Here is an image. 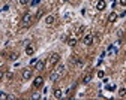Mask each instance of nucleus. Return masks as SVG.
<instances>
[{"label":"nucleus","instance_id":"10","mask_svg":"<svg viewBox=\"0 0 126 100\" xmlns=\"http://www.w3.org/2000/svg\"><path fill=\"white\" fill-rule=\"evenodd\" d=\"M26 54H27V55H33V54H35V48L32 46V45H27V46H26Z\"/></svg>","mask_w":126,"mask_h":100},{"label":"nucleus","instance_id":"1","mask_svg":"<svg viewBox=\"0 0 126 100\" xmlns=\"http://www.w3.org/2000/svg\"><path fill=\"white\" fill-rule=\"evenodd\" d=\"M63 73H65V66L63 64H59L57 67L51 72V75H50V79L53 81V82H56L57 79H60L62 76H63Z\"/></svg>","mask_w":126,"mask_h":100},{"label":"nucleus","instance_id":"15","mask_svg":"<svg viewBox=\"0 0 126 100\" xmlns=\"http://www.w3.org/2000/svg\"><path fill=\"white\" fill-rule=\"evenodd\" d=\"M5 99H11V96H8L5 91H0V100H5Z\"/></svg>","mask_w":126,"mask_h":100},{"label":"nucleus","instance_id":"13","mask_svg":"<svg viewBox=\"0 0 126 100\" xmlns=\"http://www.w3.org/2000/svg\"><path fill=\"white\" fill-rule=\"evenodd\" d=\"M62 96H63V93H62V90H54V97L56 99H62Z\"/></svg>","mask_w":126,"mask_h":100},{"label":"nucleus","instance_id":"4","mask_svg":"<svg viewBox=\"0 0 126 100\" xmlns=\"http://www.w3.org/2000/svg\"><path fill=\"white\" fill-rule=\"evenodd\" d=\"M93 35H84V38H83V43L84 45H92L93 43Z\"/></svg>","mask_w":126,"mask_h":100},{"label":"nucleus","instance_id":"2","mask_svg":"<svg viewBox=\"0 0 126 100\" xmlns=\"http://www.w3.org/2000/svg\"><path fill=\"white\" fill-rule=\"evenodd\" d=\"M32 21H33V16H32V13H24V15H23V20H21L23 27H29V25L32 24Z\"/></svg>","mask_w":126,"mask_h":100},{"label":"nucleus","instance_id":"23","mask_svg":"<svg viewBox=\"0 0 126 100\" xmlns=\"http://www.w3.org/2000/svg\"><path fill=\"white\" fill-rule=\"evenodd\" d=\"M41 16H42V9L38 12V15H36V18H41Z\"/></svg>","mask_w":126,"mask_h":100},{"label":"nucleus","instance_id":"26","mask_svg":"<svg viewBox=\"0 0 126 100\" xmlns=\"http://www.w3.org/2000/svg\"><path fill=\"white\" fill-rule=\"evenodd\" d=\"M62 2H68V0H62Z\"/></svg>","mask_w":126,"mask_h":100},{"label":"nucleus","instance_id":"12","mask_svg":"<svg viewBox=\"0 0 126 100\" xmlns=\"http://www.w3.org/2000/svg\"><path fill=\"white\" fill-rule=\"evenodd\" d=\"M77 43H78V39H77V38H69V39H68V45H69V46H75Z\"/></svg>","mask_w":126,"mask_h":100},{"label":"nucleus","instance_id":"3","mask_svg":"<svg viewBox=\"0 0 126 100\" xmlns=\"http://www.w3.org/2000/svg\"><path fill=\"white\" fill-rule=\"evenodd\" d=\"M42 85H44V78H42V76L35 78V81H33V87H35V88H41Z\"/></svg>","mask_w":126,"mask_h":100},{"label":"nucleus","instance_id":"25","mask_svg":"<svg viewBox=\"0 0 126 100\" xmlns=\"http://www.w3.org/2000/svg\"><path fill=\"white\" fill-rule=\"evenodd\" d=\"M2 78H3V72H2V70H0V79H2Z\"/></svg>","mask_w":126,"mask_h":100},{"label":"nucleus","instance_id":"9","mask_svg":"<svg viewBox=\"0 0 126 100\" xmlns=\"http://www.w3.org/2000/svg\"><path fill=\"white\" fill-rule=\"evenodd\" d=\"M117 18H119V15H117L116 12H111V13L108 15V23H114Z\"/></svg>","mask_w":126,"mask_h":100},{"label":"nucleus","instance_id":"6","mask_svg":"<svg viewBox=\"0 0 126 100\" xmlns=\"http://www.w3.org/2000/svg\"><path fill=\"white\" fill-rule=\"evenodd\" d=\"M59 61H60V55H59V54L54 52V54L50 55V63H51V64H57Z\"/></svg>","mask_w":126,"mask_h":100},{"label":"nucleus","instance_id":"22","mask_svg":"<svg viewBox=\"0 0 126 100\" xmlns=\"http://www.w3.org/2000/svg\"><path fill=\"white\" fill-rule=\"evenodd\" d=\"M119 3H120L122 6H126V0H119Z\"/></svg>","mask_w":126,"mask_h":100},{"label":"nucleus","instance_id":"24","mask_svg":"<svg viewBox=\"0 0 126 100\" xmlns=\"http://www.w3.org/2000/svg\"><path fill=\"white\" fill-rule=\"evenodd\" d=\"M39 97H41V96H39L38 93H35V94H33V99H39Z\"/></svg>","mask_w":126,"mask_h":100},{"label":"nucleus","instance_id":"5","mask_svg":"<svg viewBox=\"0 0 126 100\" xmlns=\"http://www.w3.org/2000/svg\"><path fill=\"white\" fill-rule=\"evenodd\" d=\"M54 23H56V16H54V15L45 16V24H47V25H53Z\"/></svg>","mask_w":126,"mask_h":100},{"label":"nucleus","instance_id":"20","mask_svg":"<svg viewBox=\"0 0 126 100\" xmlns=\"http://www.w3.org/2000/svg\"><path fill=\"white\" fill-rule=\"evenodd\" d=\"M36 63H38V58H32L30 60V66H35Z\"/></svg>","mask_w":126,"mask_h":100},{"label":"nucleus","instance_id":"7","mask_svg":"<svg viewBox=\"0 0 126 100\" xmlns=\"http://www.w3.org/2000/svg\"><path fill=\"white\" fill-rule=\"evenodd\" d=\"M32 73H33V70H30V69H23V79H30V78H32Z\"/></svg>","mask_w":126,"mask_h":100},{"label":"nucleus","instance_id":"19","mask_svg":"<svg viewBox=\"0 0 126 100\" xmlns=\"http://www.w3.org/2000/svg\"><path fill=\"white\" fill-rule=\"evenodd\" d=\"M104 76H105V72L104 70H99L98 72V78H104Z\"/></svg>","mask_w":126,"mask_h":100},{"label":"nucleus","instance_id":"21","mask_svg":"<svg viewBox=\"0 0 126 100\" xmlns=\"http://www.w3.org/2000/svg\"><path fill=\"white\" fill-rule=\"evenodd\" d=\"M39 3H41V0H32V6H36Z\"/></svg>","mask_w":126,"mask_h":100},{"label":"nucleus","instance_id":"16","mask_svg":"<svg viewBox=\"0 0 126 100\" xmlns=\"http://www.w3.org/2000/svg\"><path fill=\"white\" fill-rule=\"evenodd\" d=\"M17 58H18V54H17V52H12V54L9 55V60H11V61H15Z\"/></svg>","mask_w":126,"mask_h":100},{"label":"nucleus","instance_id":"14","mask_svg":"<svg viewBox=\"0 0 126 100\" xmlns=\"http://www.w3.org/2000/svg\"><path fill=\"white\" fill-rule=\"evenodd\" d=\"M90 81H92V75L89 73V75H86V76L83 78V84H89Z\"/></svg>","mask_w":126,"mask_h":100},{"label":"nucleus","instance_id":"11","mask_svg":"<svg viewBox=\"0 0 126 100\" xmlns=\"http://www.w3.org/2000/svg\"><path fill=\"white\" fill-rule=\"evenodd\" d=\"M35 66H36V70H42V69L45 67V61H42V60H38V63H36Z\"/></svg>","mask_w":126,"mask_h":100},{"label":"nucleus","instance_id":"17","mask_svg":"<svg viewBox=\"0 0 126 100\" xmlns=\"http://www.w3.org/2000/svg\"><path fill=\"white\" fill-rule=\"evenodd\" d=\"M119 96H120V97H125V96H126V88H120V90H119Z\"/></svg>","mask_w":126,"mask_h":100},{"label":"nucleus","instance_id":"18","mask_svg":"<svg viewBox=\"0 0 126 100\" xmlns=\"http://www.w3.org/2000/svg\"><path fill=\"white\" fill-rule=\"evenodd\" d=\"M18 2H20V5H23V6L29 5V0H18Z\"/></svg>","mask_w":126,"mask_h":100},{"label":"nucleus","instance_id":"8","mask_svg":"<svg viewBox=\"0 0 126 100\" xmlns=\"http://www.w3.org/2000/svg\"><path fill=\"white\" fill-rule=\"evenodd\" d=\"M105 6H107L105 0H99V2L96 3V9H98V11H104V9H105Z\"/></svg>","mask_w":126,"mask_h":100}]
</instances>
